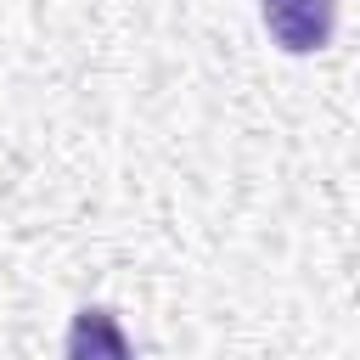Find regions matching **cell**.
I'll use <instances>...</instances> for the list:
<instances>
[{
	"label": "cell",
	"instance_id": "1",
	"mask_svg": "<svg viewBox=\"0 0 360 360\" xmlns=\"http://www.w3.org/2000/svg\"><path fill=\"white\" fill-rule=\"evenodd\" d=\"M259 17L287 56H315L338 34V0H259Z\"/></svg>",
	"mask_w": 360,
	"mask_h": 360
},
{
	"label": "cell",
	"instance_id": "2",
	"mask_svg": "<svg viewBox=\"0 0 360 360\" xmlns=\"http://www.w3.org/2000/svg\"><path fill=\"white\" fill-rule=\"evenodd\" d=\"M62 354L68 360H135V343H129V332H124L112 304H84L68 321Z\"/></svg>",
	"mask_w": 360,
	"mask_h": 360
}]
</instances>
